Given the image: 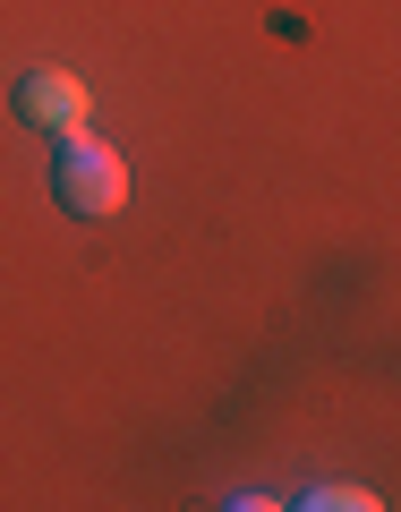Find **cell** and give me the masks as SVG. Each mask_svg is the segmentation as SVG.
<instances>
[{"mask_svg":"<svg viewBox=\"0 0 401 512\" xmlns=\"http://www.w3.org/2000/svg\"><path fill=\"white\" fill-rule=\"evenodd\" d=\"M52 197L69 205L77 222H111L128 205V163L103 146V137L77 128V137H60V154H52Z\"/></svg>","mask_w":401,"mask_h":512,"instance_id":"1","label":"cell"},{"mask_svg":"<svg viewBox=\"0 0 401 512\" xmlns=\"http://www.w3.org/2000/svg\"><path fill=\"white\" fill-rule=\"evenodd\" d=\"M86 111H94V94L77 86L69 69H26V77H18V120H26V128L77 137V128H86Z\"/></svg>","mask_w":401,"mask_h":512,"instance_id":"2","label":"cell"}]
</instances>
